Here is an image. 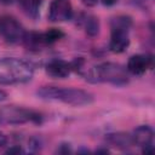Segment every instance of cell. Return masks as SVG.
Returning <instances> with one entry per match:
<instances>
[{"label":"cell","mask_w":155,"mask_h":155,"mask_svg":"<svg viewBox=\"0 0 155 155\" xmlns=\"http://www.w3.org/2000/svg\"><path fill=\"white\" fill-rule=\"evenodd\" d=\"M38 96L41 99L62 102L64 104L81 107L93 102V96L84 90L73 87H59V86H44L38 90Z\"/></svg>","instance_id":"1"},{"label":"cell","mask_w":155,"mask_h":155,"mask_svg":"<svg viewBox=\"0 0 155 155\" xmlns=\"http://www.w3.org/2000/svg\"><path fill=\"white\" fill-rule=\"evenodd\" d=\"M34 75L33 65L23 59L7 57L0 59V84L15 85L28 82Z\"/></svg>","instance_id":"2"},{"label":"cell","mask_w":155,"mask_h":155,"mask_svg":"<svg viewBox=\"0 0 155 155\" xmlns=\"http://www.w3.org/2000/svg\"><path fill=\"white\" fill-rule=\"evenodd\" d=\"M91 82H108L113 85H125L128 82L127 69L119 64L105 62L93 67L86 75Z\"/></svg>","instance_id":"3"},{"label":"cell","mask_w":155,"mask_h":155,"mask_svg":"<svg viewBox=\"0 0 155 155\" xmlns=\"http://www.w3.org/2000/svg\"><path fill=\"white\" fill-rule=\"evenodd\" d=\"M132 21L127 16H119L111 21V36L109 47L115 53L124 52L130 45L128 30Z\"/></svg>","instance_id":"4"},{"label":"cell","mask_w":155,"mask_h":155,"mask_svg":"<svg viewBox=\"0 0 155 155\" xmlns=\"http://www.w3.org/2000/svg\"><path fill=\"white\" fill-rule=\"evenodd\" d=\"M41 115L34 110L10 105L0 109V125H22L27 122H40Z\"/></svg>","instance_id":"5"},{"label":"cell","mask_w":155,"mask_h":155,"mask_svg":"<svg viewBox=\"0 0 155 155\" xmlns=\"http://www.w3.org/2000/svg\"><path fill=\"white\" fill-rule=\"evenodd\" d=\"M24 29L18 21L11 16H2L0 18V35L5 41L10 44H16L23 40Z\"/></svg>","instance_id":"6"},{"label":"cell","mask_w":155,"mask_h":155,"mask_svg":"<svg viewBox=\"0 0 155 155\" xmlns=\"http://www.w3.org/2000/svg\"><path fill=\"white\" fill-rule=\"evenodd\" d=\"M73 15L71 4L68 0H53L50 5L48 18L52 22H64Z\"/></svg>","instance_id":"7"},{"label":"cell","mask_w":155,"mask_h":155,"mask_svg":"<svg viewBox=\"0 0 155 155\" xmlns=\"http://www.w3.org/2000/svg\"><path fill=\"white\" fill-rule=\"evenodd\" d=\"M150 63H151V59L148 56L134 54L130 57L126 69L133 75H142L148 70V68L150 67Z\"/></svg>","instance_id":"8"},{"label":"cell","mask_w":155,"mask_h":155,"mask_svg":"<svg viewBox=\"0 0 155 155\" xmlns=\"http://www.w3.org/2000/svg\"><path fill=\"white\" fill-rule=\"evenodd\" d=\"M71 71V64L63 59H53L46 65V73L57 79L67 78Z\"/></svg>","instance_id":"9"},{"label":"cell","mask_w":155,"mask_h":155,"mask_svg":"<svg viewBox=\"0 0 155 155\" xmlns=\"http://www.w3.org/2000/svg\"><path fill=\"white\" fill-rule=\"evenodd\" d=\"M132 139H133V144L145 148L153 145L154 132L149 126H139L133 131Z\"/></svg>","instance_id":"10"},{"label":"cell","mask_w":155,"mask_h":155,"mask_svg":"<svg viewBox=\"0 0 155 155\" xmlns=\"http://www.w3.org/2000/svg\"><path fill=\"white\" fill-rule=\"evenodd\" d=\"M108 140L113 145H115L117 148H121V149H127L131 145H133L132 136L131 134H127V133H114V134H109L108 136Z\"/></svg>","instance_id":"11"},{"label":"cell","mask_w":155,"mask_h":155,"mask_svg":"<svg viewBox=\"0 0 155 155\" xmlns=\"http://www.w3.org/2000/svg\"><path fill=\"white\" fill-rule=\"evenodd\" d=\"M41 1L42 0H19V5L27 16L31 18H36L39 16Z\"/></svg>","instance_id":"12"},{"label":"cell","mask_w":155,"mask_h":155,"mask_svg":"<svg viewBox=\"0 0 155 155\" xmlns=\"http://www.w3.org/2000/svg\"><path fill=\"white\" fill-rule=\"evenodd\" d=\"M23 41H24L25 46L28 48H31V50H38L39 47L46 45L45 41H44V39H42V34H39V33L24 34Z\"/></svg>","instance_id":"13"},{"label":"cell","mask_w":155,"mask_h":155,"mask_svg":"<svg viewBox=\"0 0 155 155\" xmlns=\"http://www.w3.org/2000/svg\"><path fill=\"white\" fill-rule=\"evenodd\" d=\"M85 29H86V33L91 36H94L98 34L99 31V22L96 17L93 16H87L86 19H85Z\"/></svg>","instance_id":"14"},{"label":"cell","mask_w":155,"mask_h":155,"mask_svg":"<svg viewBox=\"0 0 155 155\" xmlns=\"http://www.w3.org/2000/svg\"><path fill=\"white\" fill-rule=\"evenodd\" d=\"M64 36V33L59 29H56V28H52V29H48L46 33L42 34V39L45 41V44H53L56 41H58L59 39H62Z\"/></svg>","instance_id":"15"},{"label":"cell","mask_w":155,"mask_h":155,"mask_svg":"<svg viewBox=\"0 0 155 155\" xmlns=\"http://www.w3.org/2000/svg\"><path fill=\"white\" fill-rule=\"evenodd\" d=\"M18 153H22V149L18 145H13L6 150V154H18Z\"/></svg>","instance_id":"16"},{"label":"cell","mask_w":155,"mask_h":155,"mask_svg":"<svg viewBox=\"0 0 155 155\" xmlns=\"http://www.w3.org/2000/svg\"><path fill=\"white\" fill-rule=\"evenodd\" d=\"M6 143H7V138H6V136H5L4 133L0 132V148H4V147L6 145Z\"/></svg>","instance_id":"17"},{"label":"cell","mask_w":155,"mask_h":155,"mask_svg":"<svg viewBox=\"0 0 155 155\" xmlns=\"http://www.w3.org/2000/svg\"><path fill=\"white\" fill-rule=\"evenodd\" d=\"M104 5H107V6H111V5H114V4H116L117 2V0H101Z\"/></svg>","instance_id":"18"},{"label":"cell","mask_w":155,"mask_h":155,"mask_svg":"<svg viewBox=\"0 0 155 155\" xmlns=\"http://www.w3.org/2000/svg\"><path fill=\"white\" fill-rule=\"evenodd\" d=\"M82 2L85 5H87V6H93L97 2V0H82Z\"/></svg>","instance_id":"19"},{"label":"cell","mask_w":155,"mask_h":155,"mask_svg":"<svg viewBox=\"0 0 155 155\" xmlns=\"http://www.w3.org/2000/svg\"><path fill=\"white\" fill-rule=\"evenodd\" d=\"M7 98V93L5 92V91H2V90H0V102H2V101H5Z\"/></svg>","instance_id":"20"},{"label":"cell","mask_w":155,"mask_h":155,"mask_svg":"<svg viewBox=\"0 0 155 155\" xmlns=\"http://www.w3.org/2000/svg\"><path fill=\"white\" fill-rule=\"evenodd\" d=\"M13 0H0V2H2V4H5V5H8V4H11Z\"/></svg>","instance_id":"21"}]
</instances>
